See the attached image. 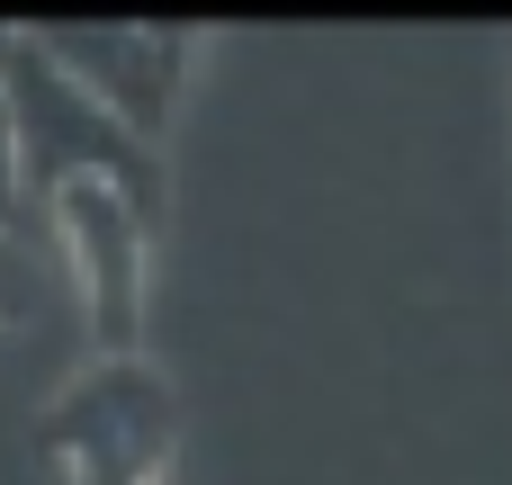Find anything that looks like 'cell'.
<instances>
[{
    "instance_id": "cell-1",
    "label": "cell",
    "mask_w": 512,
    "mask_h": 485,
    "mask_svg": "<svg viewBox=\"0 0 512 485\" xmlns=\"http://www.w3.org/2000/svg\"><path fill=\"white\" fill-rule=\"evenodd\" d=\"M0 108H9V135H18V189L54 198V189H72V180H108V189H126L144 216H162V153H153L135 126H117L72 72H54L27 36H18L9 63H0Z\"/></svg>"
},
{
    "instance_id": "cell-5",
    "label": "cell",
    "mask_w": 512,
    "mask_h": 485,
    "mask_svg": "<svg viewBox=\"0 0 512 485\" xmlns=\"http://www.w3.org/2000/svg\"><path fill=\"white\" fill-rule=\"evenodd\" d=\"M45 315H54V270L18 234H0V333H36Z\"/></svg>"
},
{
    "instance_id": "cell-6",
    "label": "cell",
    "mask_w": 512,
    "mask_h": 485,
    "mask_svg": "<svg viewBox=\"0 0 512 485\" xmlns=\"http://www.w3.org/2000/svg\"><path fill=\"white\" fill-rule=\"evenodd\" d=\"M18 135H9V108H0V234H9V216H18Z\"/></svg>"
},
{
    "instance_id": "cell-2",
    "label": "cell",
    "mask_w": 512,
    "mask_h": 485,
    "mask_svg": "<svg viewBox=\"0 0 512 485\" xmlns=\"http://www.w3.org/2000/svg\"><path fill=\"white\" fill-rule=\"evenodd\" d=\"M162 450H171V396L135 351L90 360L27 423V468L45 485H153Z\"/></svg>"
},
{
    "instance_id": "cell-4",
    "label": "cell",
    "mask_w": 512,
    "mask_h": 485,
    "mask_svg": "<svg viewBox=\"0 0 512 485\" xmlns=\"http://www.w3.org/2000/svg\"><path fill=\"white\" fill-rule=\"evenodd\" d=\"M54 207V234H63V261H72V288L90 306V333H99V360H117L135 342V297H144V234L153 216L108 189V180H72L45 198Z\"/></svg>"
},
{
    "instance_id": "cell-3",
    "label": "cell",
    "mask_w": 512,
    "mask_h": 485,
    "mask_svg": "<svg viewBox=\"0 0 512 485\" xmlns=\"http://www.w3.org/2000/svg\"><path fill=\"white\" fill-rule=\"evenodd\" d=\"M54 72H72L117 126H135L144 144L171 126L180 72H189V27H117V18H54V27H18Z\"/></svg>"
}]
</instances>
